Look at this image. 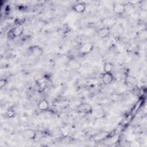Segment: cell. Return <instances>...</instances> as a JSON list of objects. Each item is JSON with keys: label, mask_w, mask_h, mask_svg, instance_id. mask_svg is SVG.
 Segmentation results:
<instances>
[{"label": "cell", "mask_w": 147, "mask_h": 147, "mask_svg": "<svg viewBox=\"0 0 147 147\" xmlns=\"http://www.w3.org/2000/svg\"><path fill=\"white\" fill-rule=\"evenodd\" d=\"M76 111L79 113L84 114H91L92 113V107L91 105L87 102L80 103L76 107Z\"/></svg>", "instance_id": "1"}, {"label": "cell", "mask_w": 147, "mask_h": 147, "mask_svg": "<svg viewBox=\"0 0 147 147\" xmlns=\"http://www.w3.org/2000/svg\"><path fill=\"white\" fill-rule=\"evenodd\" d=\"M124 83L129 88H136L138 86V81L135 76L131 75H127L125 77Z\"/></svg>", "instance_id": "2"}, {"label": "cell", "mask_w": 147, "mask_h": 147, "mask_svg": "<svg viewBox=\"0 0 147 147\" xmlns=\"http://www.w3.org/2000/svg\"><path fill=\"white\" fill-rule=\"evenodd\" d=\"M22 137L27 140H34L37 136V133L35 130L32 129H24L21 133Z\"/></svg>", "instance_id": "3"}, {"label": "cell", "mask_w": 147, "mask_h": 147, "mask_svg": "<svg viewBox=\"0 0 147 147\" xmlns=\"http://www.w3.org/2000/svg\"><path fill=\"white\" fill-rule=\"evenodd\" d=\"M94 49V45L92 43L87 42L82 44L79 48V52L81 55H86L91 53Z\"/></svg>", "instance_id": "4"}, {"label": "cell", "mask_w": 147, "mask_h": 147, "mask_svg": "<svg viewBox=\"0 0 147 147\" xmlns=\"http://www.w3.org/2000/svg\"><path fill=\"white\" fill-rule=\"evenodd\" d=\"M29 51L33 56L36 57H39L41 56L43 53L42 48L38 45H34L30 46L29 48Z\"/></svg>", "instance_id": "5"}, {"label": "cell", "mask_w": 147, "mask_h": 147, "mask_svg": "<svg viewBox=\"0 0 147 147\" xmlns=\"http://www.w3.org/2000/svg\"><path fill=\"white\" fill-rule=\"evenodd\" d=\"M114 80V75L112 72H104L101 75V80L105 85L110 84Z\"/></svg>", "instance_id": "6"}, {"label": "cell", "mask_w": 147, "mask_h": 147, "mask_svg": "<svg viewBox=\"0 0 147 147\" xmlns=\"http://www.w3.org/2000/svg\"><path fill=\"white\" fill-rule=\"evenodd\" d=\"M113 11L118 15L123 14L126 10L125 6L121 3H115L113 5Z\"/></svg>", "instance_id": "7"}, {"label": "cell", "mask_w": 147, "mask_h": 147, "mask_svg": "<svg viewBox=\"0 0 147 147\" xmlns=\"http://www.w3.org/2000/svg\"><path fill=\"white\" fill-rule=\"evenodd\" d=\"M111 32L110 29L109 27H103L100 28L97 31V35L100 38H105L109 37Z\"/></svg>", "instance_id": "8"}, {"label": "cell", "mask_w": 147, "mask_h": 147, "mask_svg": "<svg viewBox=\"0 0 147 147\" xmlns=\"http://www.w3.org/2000/svg\"><path fill=\"white\" fill-rule=\"evenodd\" d=\"M73 10L77 13H83L86 10V4L83 2H78L75 3L72 7Z\"/></svg>", "instance_id": "9"}, {"label": "cell", "mask_w": 147, "mask_h": 147, "mask_svg": "<svg viewBox=\"0 0 147 147\" xmlns=\"http://www.w3.org/2000/svg\"><path fill=\"white\" fill-rule=\"evenodd\" d=\"M37 108L40 111H48L49 108V103L47 99H42L38 102L37 104Z\"/></svg>", "instance_id": "10"}, {"label": "cell", "mask_w": 147, "mask_h": 147, "mask_svg": "<svg viewBox=\"0 0 147 147\" xmlns=\"http://www.w3.org/2000/svg\"><path fill=\"white\" fill-rule=\"evenodd\" d=\"M13 32L16 37L21 36L23 34L24 31V28L23 25L21 24L18 25L14 28H13Z\"/></svg>", "instance_id": "11"}, {"label": "cell", "mask_w": 147, "mask_h": 147, "mask_svg": "<svg viewBox=\"0 0 147 147\" xmlns=\"http://www.w3.org/2000/svg\"><path fill=\"white\" fill-rule=\"evenodd\" d=\"M68 66L72 69H79L81 67V64L76 60H71L68 63Z\"/></svg>", "instance_id": "12"}, {"label": "cell", "mask_w": 147, "mask_h": 147, "mask_svg": "<svg viewBox=\"0 0 147 147\" xmlns=\"http://www.w3.org/2000/svg\"><path fill=\"white\" fill-rule=\"evenodd\" d=\"M114 65L110 62H106L103 65V71L105 72H112Z\"/></svg>", "instance_id": "13"}, {"label": "cell", "mask_w": 147, "mask_h": 147, "mask_svg": "<svg viewBox=\"0 0 147 147\" xmlns=\"http://www.w3.org/2000/svg\"><path fill=\"white\" fill-rule=\"evenodd\" d=\"M7 37L8 39L9 40H13L14 39V38H16L15 36H14V32H13V28L10 29L8 32L7 33Z\"/></svg>", "instance_id": "14"}, {"label": "cell", "mask_w": 147, "mask_h": 147, "mask_svg": "<svg viewBox=\"0 0 147 147\" xmlns=\"http://www.w3.org/2000/svg\"><path fill=\"white\" fill-rule=\"evenodd\" d=\"M6 83H7V82H6V79H1L0 80V87H1V88H3V87H5Z\"/></svg>", "instance_id": "15"}]
</instances>
